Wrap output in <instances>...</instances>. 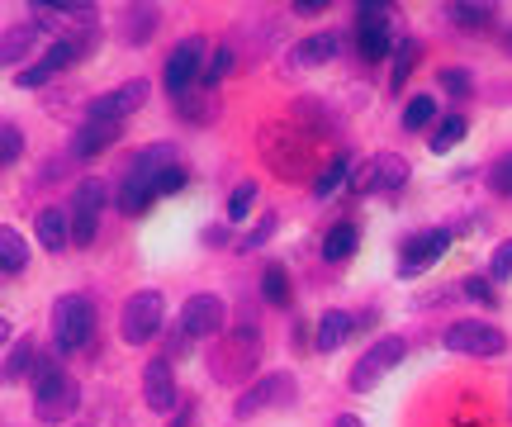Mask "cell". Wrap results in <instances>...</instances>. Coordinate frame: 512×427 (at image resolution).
Listing matches in <instances>:
<instances>
[{
	"mask_svg": "<svg viewBox=\"0 0 512 427\" xmlns=\"http://www.w3.org/2000/svg\"><path fill=\"white\" fill-rule=\"evenodd\" d=\"M176 162H181V152L171 148V143H152V148H143L133 162H128V176H133V181H143V186L152 190V176L166 171V167H176Z\"/></svg>",
	"mask_w": 512,
	"mask_h": 427,
	"instance_id": "ac0fdd59",
	"label": "cell"
},
{
	"mask_svg": "<svg viewBox=\"0 0 512 427\" xmlns=\"http://www.w3.org/2000/svg\"><path fill=\"white\" fill-rule=\"evenodd\" d=\"M460 285H465V295H470V299H484V304L494 299V290H489V280H484V276H470V280H460Z\"/></svg>",
	"mask_w": 512,
	"mask_h": 427,
	"instance_id": "7bdbcfd3",
	"label": "cell"
},
{
	"mask_svg": "<svg viewBox=\"0 0 512 427\" xmlns=\"http://www.w3.org/2000/svg\"><path fill=\"white\" fill-rule=\"evenodd\" d=\"M271 228H275V219H261V228H252V233H247V242H242V252H256L261 242L271 238Z\"/></svg>",
	"mask_w": 512,
	"mask_h": 427,
	"instance_id": "ee69618b",
	"label": "cell"
},
{
	"mask_svg": "<svg viewBox=\"0 0 512 427\" xmlns=\"http://www.w3.org/2000/svg\"><path fill=\"white\" fill-rule=\"evenodd\" d=\"M252 205H256V181H242V186L228 195V219L242 223L247 214H252Z\"/></svg>",
	"mask_w": 512,
	"mask_h": 427,
	"instance_id": "e575fe53",
	"label": "cell"
},
{
	"mask_svg": "<svg viewBox=\"0 0 512 427\" xmlns=\"http://www.w3.org/2000/svg\"><path fill=\"white\" fill-rule=\"evenodd\" d=\"M294 57H299V67H323L328 57H337V34H313V38H304V43L294 48Z\"/></svg>",
	"mask_w": 512,
	"mask_h": 427,
	"instance_id": "d4e9b609",
	"label": "cell"
},
{
	"mask_svg": "<svg viewBox=\"0 0 512 427\" xmlns=\"http://www.w3.org/2000/svg\"><path fill=\"white\" fill-rule=\"evenodd\" d=\"M446 247H451L446 228H427L418 238H408V247H403V257H399V276H422L437 257H446Z\"/></svg>",
	"mask_w": 512,
	"mask_h": 427,
	"instance_id": "4fadbf2b",
	"label": "cell"
},
{
	"mask_svg": "<svg viewBox=\"0 0 512 427\" xmlns=\"http://www.w3.org/2000/svg\"><path fill=\"white\" fill-rule=\"evenodd\" d=\"M152 200H157V195H152V190H147L143 181H133V176H124V186H119V209H124L128 219H138L143 209H152Z\"/></svg>",
	"mask_w": 512,
	"mask_h": 427,
	"instance_id": "83f0119b",
	"label": "cell"
},
{
	"mask_svg": "<svg viewBox=\"0 0 512 427\" xmlns=\"http://www.w3.org/2000/svg\"><path fill=\"white\" fill-rule=\"evenodd\" d=\"M38 366V356H34V342L24 337V342H15V352H10V361L0 366V380H19L24 371H34Z\"/></svg>",
	"mask_w": 512,
	"mask_h": 427,
	"instance_id": "1f68e13d",
	"label": "cell"
},
{
	"mask_svg": "<svg viewBox=\"0 0 512 427\" xmlns=\"http://www.w3.org/2000/svg\"><path fill=\"white\" fill-rule=\"evenodd\" d=\"M441 86H446L451 95H460V100H465V95L475 91V81H470V72H460V67H446V72H441Z\"/></svg>",
	"mask_w": 512,
	"mask_h": 427,
	"instance_id": "f35d334b",
	"label": "cell"
},
{
	"mask_svg": "<svg viewBox=\"0 0 512 427\" xmlns=\"http://www.w3.org/2000/svg\"><path fill=\"white\" fill-rule=\"evenodd\" d=\"M356 242H361V228L356 223H337L328 238H323V257L328 261H347L356 252Z\"/></svg>",
	"mask_w": 512,
	"mask_h": 427,
	"instance_id": "484cf974",
	"label": "cell"
},
{
	"mask_svg": "<svg viewBox=\"0 0 512 427\" xmlns=\"http://www.w3.org/2000/svg\"><path fill=\"white\" fill-rule=\"evenodd\" d=\"M105 181L86 176L81 186L72 190V205H67V219H72V242L76 247H91L95 242V228H100V214H105Z\"/></svg>",
	"mask_w": 512,
	"mask_h": 427,
	"instance_id": "52a82bcc",
	"label": "cell"
},
{
	"mask_svg": "<svg viewBox=\"0 0 512 427\" xmlns=\"http://www.w3.org/2000/svg\"><path fill=\"white\" fill-rule=\"evenodd\" d=\"M157 24H162V10H157V5H128L124 38L128 43H147V38L157 34Z\"/></svg>",
	"mask_w": 512,
	"mask_h": 427,
	"instance_id": "cb8c5ba5",
	"label": "cell"
},
{
	"mask_svg": "<svg viewBox=\"0 0 512 427\" xmlns=\"http://www.w3.org/2000/svg\"><path fill=\"white\" fill-rule=\"evenodd\" d=\"M181 333L185 337H223L228 333V304L219 295H195L181 309Z\"/></svg>",
	"mask_w": 512,
	"mask_h": 427,
	"instance_id": "7c38bea8",
	"label": "cell"
},
{
	"mask_svg": "<svg viewBox=\"0 0 512 427\" xmlns=\"http://www.w3.org/2000/svg\"><path fill=\"white\" fill-rule=\"evenodd\" d=\"M76 409H81V385H76V375L57 371V366L48 375H38V390H34L38 423H67Z\"/></svg>",
	"mask_w": 512,
	"mask_h": 427,
	"instance_id": "3957f363",
	"label": "cell"
},
{
	"mask_svg": "<svg viewBox=\"0 0 512 427\" xmlns=\"http://www.w3.org/2000/svg\"><path fill=\"white\" fill-rule=\"evenodd\" d=\"M361 57L384 62L389 57V5H361Z\"/></svg>",
	"mask_w": 512,
	"mask_h": 427,
	"instance_id": "5bb4252c",
	"label": "cell"
},
{
	"mask_svg": "<svg viewBox=\"0 0 512 427\" xmlns=\"http://www.w3.org/2000/svg\"><path fill=\"white\" fill-rule=\"evenodd\" d=\"M489 190L503 195V200H512V152H503L494 167H489Z\"/></svg>",
	"mask_w": 512,
	"mask_h": 427,
	"instance_id": "d590c367",
	"label": "cell"
},
{
	"mask_svg": "<svg viewBox=\"0 0 512 427\" xmlns=\"http://www.w3.org/2000/svg\"><path fill=\"white\" fill-rule=\"evenodd\" d=\"M95 43V34L91 29H86V34H72V38H57L53 48H48V57H43V62H38V67H43V72L53 76V72H62V67H72L76 57L86 53V48H91Z\"/></svg>",
	"mask_w": 512,
	"mask_h": 427,
	"instance_id": "44dd1931",
	"label": "cell"
},
{
	"mask_svg": "<svg viewBox=\"0 0 512 427\" xmlns=\"http://www.w3.org/2000/svg\"><path fill=\"white\" fill-rule=\"evenodd\" d=\"M204 53H209V43H204L200 34L181 38V43L171 48V57H166V91L171 95L190 91V86H195V76L204 72Z\"/></svg>",
	"mask_w": 512,
	"mask_h": 427,
	"instance_id": "30bf717a",
	"label": "cell"
},
{
	"mask_svg": "<svg viewBox=\"0 0 512 427\" xmlns=\"http://www.w3.org/2000/svg\"><path fill=\"white\" fill-rule=\"evenodd\" d=\"M15 81H19V86H24V91H29V86H43V81H48V72H43V67H38V62H34V67H24V72H19Z\"/></svg>",
	"mask_w": 512,
	"mask_h": 427,
	"instance_id": "f6af8a7d",
	"label": "cell"
},
{
	"mask_svg": "<svg viewBox=\"0 0 512 427\" xmlns=\"http://www.w3.org/2000/svg\"><path fill=\"white\" fill-rule=\"evenodd\" d=\"M143 399H147V409H152V413H171V409H176V380H171V361H166V356L147 361Z\"/></svg>",
	"mask_w": 512,
	"mask_h": 427,
	"instance_id": "2e32d148",
	"label": "cell"
},
{
	"mask_svg": "<svg viewBox=\"0 0 512 427\" xmlns=\"http://www.w3.org/2000/svg\"><path fill=\"white\" fill-rule=\"evenodd\" d=\"M508 48H512V38H508Z\"/></svg>",
	"mask_w": 512,
	"mask_h": 427,
	"instance_id": "816d5d0a",
	"label": "cell"
},
{
	"mask_svg": "<svg viewBox=\"0 0 512 427\" xmlns=\"http://www.w3.org/2000/svg\"><path fill=\"white\" fill-rule=\"evenodd\" d=\"M403 356H408V342H403V337H380V342H375V347H366V352H361V361L351 366V390H361V394L375 390L384 375L399 366Z\"/></svg>",
	"mask_w": 512,
	"mask_h": 427,
	"instance_id": "ba28073f",
	"label": "cell"
},
{
	"mask_svg": "<svg viewBox=\"0 0 512 427\" xmlns=\"http://www.w3.org/2000/svg\"><path fill=\"white\" fill-rule=\"evenodd\" d=\"M351 333H356V318L342 314V309H328V314L318 318V337H313V347H318V352H337Z\"/></svg>",
	"mask_w": 512,
	"mask_h": 427,
	"instance_id": "d6986e66",
	"label": "cell"
},
{
	"mask_svg": "<svg viewBox=\"0 0 512 427\" xmlns=\"http://www.w3.org/2000/svg\"><path fill=\"white\" fill-rule=\"evenodd\" d=\"M294 399H299V380H294L290 371H271V375H261L256 385H247V390H242V399L233 404V413L247 423V418H256V413L290 409Z\"/></svg>",
	"mask_w": 512,
	"mask_h": 427,
	"instance_id": "277c9868",
	"label": "cell"
},
{
	"mask_svg": "<svg viewBox=\"0 0 512 427\" xmlns=\"http://www.w3.org/2000/svg\"><path fill=\"white\" fill-rule=\"evenodd\" d=\"M5 342H10V318L0 314V347H5Z\"/></svg>",
	"mask_w": 512,
	"mask_h": 427,
	"instance_id": "c3c4849f",
	"label": "cell"
},
{
	"mask_svg": "<svg viewBox=\"0 0 512 427\" xmlns=\"http://www.w3.org/2000/svg\"><path fill=\"white\" fill-rule=\"evenodd\" d=\"M176 110L190 114V119H204V114H209V105H204L195 91H185V95H176Z\"/></svg>",
	"mask_w": 512,
	"mask_h": 427,
	"instance_id": "60d3db41",
	"label": "cell"
},
{
	"mask_svg": "<svg viewBox=\"0 0 512 427\" xmlns=\"http://www.w3.org/2000/svg\"><path fill=\"white\" fill-rule=\"evenodd\" d=\"M266 352V342L256 333L252 323H238V328H228L223 337H214V347H209V375L219 380V385H242V380H252L256 361Z\"/></svg>",
	"mask_w": 512,
	"mask_h": 427,
	"instance_id": "6da1fadb",
	"label": "cell"
},
{
	"mask_svg": "<svg viewBox=\"0 0 512 427\" xmlns=\"http://www.w3.org/2000/svg\"><path fill=\"white\" fill-rule=\"evenodd\" d=\"M389 53H394V91H399L403 81H408V72L418 67V57H422V43H418V38H399V43H394Z\"/></svg>",
	"mask_w": 512,
	"mask_h": 427,
	"instance_id": "f1b7e54d",
	"label": "cell"
},
{
	"mask_svg": "<svg viewBox=\"0 0 512 427\" xmlns=\"http://www.w3.org/2000/svg\"><path fill=\"white\" fill-rule=\"evenodd\" d=\"M38 242H43L48 252H67V242H72L67 209H43V214H38Z\"/></svg>",
	"mask_w": 512,
	"mask_h": 427,
	"instance_id": "7402d4cb",
	"label": "cell"
},
{
	"mask_svg": "<svg viewBox=\"0 0 512 427\" xmlns=\"http://www.w3.org/2000/svg\"><path fill=\"white\" fill-rule=\"evenodd\" d=\"M323 10H328L323 0H299V5H294V15H323Z\"/></svg>",
	"mask_w": 512,
	"mask_h": 427,
	"instance_id": "bcb514c9",
	"label": "cell"
},
{
	"mask_svg": "<svg viewBox=\"0 0 512 427\" xmlns=\"http://www.w3.org/2000/svg\"><path fill=\"white\" fill-rule=\"evenodd\" d=\"M347 181H351V162H347V157H332L328 167L313 176V195H318V200H328L332 190H342Z\"/></svg>",
	"mask_w": 512,
	"mask_h": 427,
	"instance_id": "4316f807",
	"label": "cell"
},
{
	"mask_svg": "<svg viewBox=\"0 0 512 427\" xmlns=\"http://www.w3.org/2000/svg\"><path fill=\"white\" fill-rule=\"evenodd\" d=\"M261 157H266V167H271L275 176H285V181H294V176H304V171L313 167L309 138L299 129H280V124L261 129Z\"/></svg>",
	"mask_w": 512,
	"mask_h": 427,
	"instance_id": "7a4b0ae2",
	"label": "cell"
},
{
	"mask_svg": "<svg viewBox=\"0 0 512 427\" xmlns=\"http://www.w3.org/2000/svg\"><path fill=\"white\" fill-rule=\"evenodd\" d=\"M19 157V133L15 129H0V167H10Z\"/></svg>",
	"mask_w": 512,
	"mask_h": 427,
	"instance_id": "b9f144b4",
	"label": "cell"
},
{
	"mask_svg": "<svg viewBox=\"0 0 512 427\" xmlns=\"http://www.w3.org/2000/svg\"><path fill=\"white\" fill-rule=\"evenodd\" d=\"M446 15L456 19L460 29H489L494 24V5H465V0H456V5H446Z\"/></svg>",
	"mask_w": 512,
	"mask_h": 427,
	"instance_id": "f546056e",
	"label": "cell"
},
{
	"mask_svg": "<svg viewBox=\"0 0 512 427\" xmlns=\"http://www.w3.org/2000/svg\"><path fill=\"white\" fill-rule=\"evenodd\" d=\"M171 427H190V413H181V418H176V423H171Z\"/></svg>",
	"mask_w": 512,
	"mask_h": 427,
	"instance_id": "681fc988",
	"label": "cell"
},
{
	"mask_svg": "<svg viewBox=\"0 0 512 427\" xmlns=\"http://www.w3.org/2000/svg\"><path fill=\"white\" fill-rule=\"evenodd\" d=\"M185 181H190V176H185V167L176 162V167H166V171L152 176V195H171V190H181Z\"/></svg>",
	"mask_w": 512,
	"mask_h": 427,
	"instance_id": "74e56055",
	"label": "cell"
},
{
	"mask_svg": "<svg viewBox=\"0 0 512 427\" xmlns=\"http://www.w3.org/2000/svg\"><path fill=\"white\" fill-rule=\"evenodd\" d=\"M95 333V309L86 295H62L53 304V337L62 352H76V347H86Z\"/></svg>",
	"mask_w": 512,
	"mask_h": 427,
	"instance_id": "8992f818",
	"label": "cell"
},
{
	"mask_svg": "<svg viewBox=\"0 0 512 427\" xmlns=\"http://www.w3.org/2000/svg\"><path fill=\"white\" fill-rule=\"evenodd\" d=\"M162 318H166V304L157 290H138V295L124 299V309H119V333H124L128 347H143L152 337L162 333Z\"/></svg>",
	"mask_w": 512,
	"mask_h": 427,
	"instance_id": "5b68a950",
	"label": "cell"
},
{
	"mask_svg": "<svg viewBox=\"0 0 512 427\" xmlns=\"http://www.w3.org/2000/svg\"><path fill=\"white\" fill-rule=\"evenodd\" d=\"M261 295H266V304H275V309H285V304H290V276H285V266H266V276H261Z\"/></svg>",
	"mask_w": 512,
	"mask_h": 427,
	"instance_id": "4dcf8cb0",
	"label": "cell"
},
{
	"mask_svg": "<svg viewBox=\"0 0 512 427\" xmlns=\"http://www.w3.org/2000/svg\"><path fill=\"white\" fill-rule=\"evenodd\" d=\"M76 427H91V423H76Z\"/></svg>",
	"mask_w": 512,
	"mask_h": 427,
	"instance_id": "f907efd6",
	"label": "cell"
},
{
	"mask_svg": "<svg viewBox=\"0 0 512 427\" xmlns=\"http://www.w3.org/2000/svg\"><path fill=\"white\" fill-rule=\"evenodd\" d=\"M233 57H238L233 48H219L214 57H204V81H209V86H219L223 76L233 72Z\"/></svg>",
	"mask_w": 512,
	"mask_h": 427,
	"instance_id": "8d00e7d4",
	"label": "cell"
},
{
	"mask_svg": "<svg viewBox=\"0 0 512 427\" xmlns=\"http://www.w3.org/2000/svg\"><path fill=\"white\" fill-rule=\"evenodd\" d=\"M503 347H508V337L498 333L494 323H475V318H465V323H451V328H446V352L498 356Z\"/></svg>",
	"mask_w": 512,
	"mask_h": 427,
	"instance_id": "8fae6325",
	"label": "cell"
},
{
	"mask_svg": "<svg viewBox=\"0 0 512 427\" xmlns=\"http://www.w3.org/2000/svg\"><path fill=\"white\" fill-rule=\"evenodd\" d=\"M512 276V238L494 252V266H489V280H508Z\"/></svg>",
	"mask_w": 512,
	"mask_h": 427,
	"instance_id": "ab89813d",
	"label": "cell"
},
{
	"mask_svg": "<svg viewBox=\"0 0 512 427\" xmlns=\"http://www.w3.org/2000/svg\"><path fill=\"white\" fill-rule=\"evenodd\" d=\"M29 266V242L19 238L10 223H0V271H10V276H19Z\"/></svg>",
	"mask_w": 512,
	"mask_h": 427,
	"instance_id": "603a6c76",
	"label": "cell"
},
{
	"mask_svg": "<svg viewBox=\"0 0 512 427\" xmlns=\"http://www.w3.org/2000/svg\"><path fill=\"white\" fill-rule=\"evenodd\" d=\"M143 100H147V81H124L119 91L91 100V119H110V124H119V119H128Z\"/></svg>",
	"mask_w": 512,
	"mask_h": 427,
	"instance_id": "9a60e30c",
	"label": "cell"
},
{
	"mask_svg": "<svg viewBox=\"0 0 512 427\" xmlns=\"http://www.w3.org/2000/svg\"><path fill=\"white\" fill-rule=\"evenodd\" d=\"M465 129H470V124H465L460 114H451V119H446V124H441V129L432 133V152H451V148L460 143V138H465Z\"/></svg>",
	"mask_w": 512,
	"mask_h": 427,
	"instance_id": "836d02e7",
	"label": "cell"
},
{
	"mask_svg": "<svg viewBox=\"0 0 512 427\" xmlns=\"http://www.w3.org/2000/svg\"><path fill=\"white\" fill-rule=\"evenodd\" d=\"M337 427H366V423H361L356 413H342V418H337Z\"/></svg>",
	"mask_w": 512,
	"mask_h": 427,
	"instance_id": "7dc6e473",
	"label": "cell"
},
{
	"mask_svg": "<svg viewBox=\"0 0 512 427\" xmlns=\"http://www.w3.org/2000/svg\"><path fill=\"white\" fill-rule=\"evenodd\" d=\"M432 119H437V100L432 95H413L408 110H403V129H427Z\"/></svg>",
	"mask_w": 512,
	"mask_h": 427,
	"instance_id": "d6a6232c",
	"label": "cell"
},
{
	"mask_svg": "<svg viewBox=\"0 0 512 427\" xmlns=\"http://www.w3.org/2000/svg\"><path fill=\"white\" fill-rule=\"evenodd\" d=\"M38 43V24H15V29H5L0 34V67H15V62H24L29 57V48Z\"/></svg>",
	"mask_w": 512,
	"mask_h": 427,
	"instance_id": "ffe728a7",
	"label": "cell"
},
{
	"mask_svg": "<svg viewBox=\"0 0 512 427\" xmlns=\"http://www.w3.org/2000/svg\"><path fill=\"white\" fill-rule=\"evenodd\" d=\"M408 162H403L399 152H375L370 162H361V171L351 176L347 186L351 195H380V190H399L403 181H408Z\"/></svg>",
	"mask_w": 512,
	"mask_h": 427,
	"instance_id": "9c48e42d",
	"label": "cell"
},
{
	"mask_svg": "<svg viewBox=\"0 0 512 427\" xmlns=\"http://www.w3.org/2000/svg\"><path fill=\"white\" fill-rule=\"evenodd\" d=\"M119 124H110V119H86L81 129H76L72 138V157H81V162H91V157H100L105 148H114L119 143Z\"/></svg>",
	"mask_w": 512,
	"mask_h": 427,
	"instance_id": "e0dca14e",
	"label": "cell"
}]
</instances>
